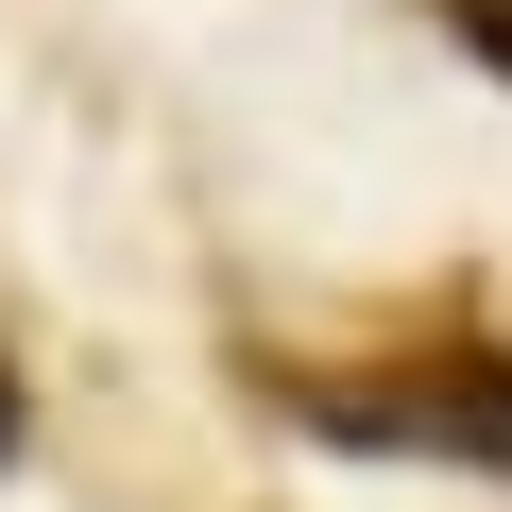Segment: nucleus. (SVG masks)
<instances>
[{"mask_svg":"<svg viewBox=\"0 0 512 512\" xmlns=\"http://www.w3.org/2000/svg\"><path fill=\"white\" fill-rule=\"evenodd\" d=\"M461 35H478V52H495V69H512V0H461Z\"/></svg>","mask_w":512,"mask_h":512,"instance_id":"f257e3e1","label":"nucleus"}]
</instances>
